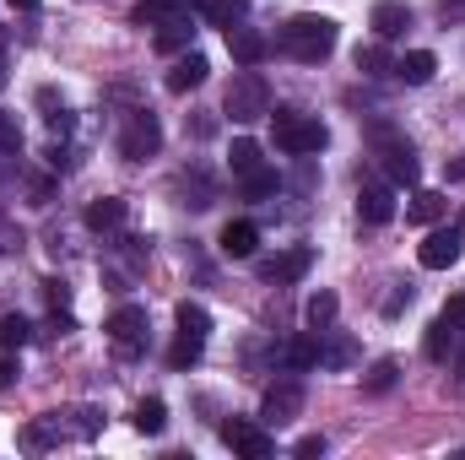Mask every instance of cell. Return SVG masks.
I'll use <instances>...</instances> for the list:
<instances>
[{"mask_svg":"<svg viewBox=\"0 0 465 460\" xmlns=\"http://www.w3.org/2000/svg\"><path fill=\"white\" fill-rule=\"evenodd\" d=\"M336 22L331 16H314V11H303V16H292L287 27H282V49L292 55V60H303V65H314V60H325L331 49H336Z\"/></svg>","mask_w":465,"mask_h":460,"instance_id":"obj_1","label":"cell"},{"mask_svg":"<svg viewBox=\"0 0 465 460\" xmlns=\"http://www.w3.org/2000/svg\"><path fill=\"white\" fill-rule=\"evenodd\" d=\"M271 130H276V146H282L287 157H314V152H325V141H331V130H325L320 119L298 115V109H276V115H271Z\"/></svg>","mask_w":465,"mask_h":460,"instance_id":"obj_2","label":"cell"},{"mask_svg":"<svg viewBox=\"0 0 465 460\" xmlns=\"http://www.w3.org/2000/svg\"><path fill=\"white\" fill-rule=\"evenodd\" d=\"M228 115L238 125H249V119H265L271 115V87H265V76L254 71V65H243L238 76H232L228 87Z\"/></svg>","mask_w":465,"mask_h":460,"instance_id":"obj_3","label":"cell"},{"mask_svg":"<svg viewBox=\"0 0 465 460\" xmlns=\"http://www.w3.org/2000/svg\"><path fill=\"white\" fill-rule=\"evenodd\" d=\"M206 336H212V315H206L201 304H179V342H173V352H168V363H173V368L201 363Z\"/></svg>","mask_w":465,"mask_h":460,"instance_id":"obj_4","label":"cell"},{"mask_svg":"<svg viewBox=\"0 0 465 460\" xmlns=\"http://www.w3.org/2000/svg\"><path fill=\"white\" fill-rule=\"evenodd\" d=\"M373 152H379V163H384V174H390V185H417V152H411V141L406 135H395V130H373Z\"/></svg>","mask_w":465,"mask_h":460,"instance_id":"obj_5","label":"cell"},{"mask_svg":"<svg viewBox=\"0 0 465 460\" xmlns=\"http://www.w3.org/2000/svg\"><path fill=\"white\" fill-rule=\"evenodd\" d=\"M465 249V228H433L422 238V249H417V260L428 265V271H450L455 260H460Z\"/></svg>","mask_w":465,"mask_h":460,"instance_id":"obj_6","label":"cell"},{"mask_svg":"<svg viewBox=\"0 0 465 460\" xmlns=\"http://www.w3.org/2000/svg\"><path fill=\"white\" fill-rule=\"evenodd\" d=\"M157 146H163V125H157L152 115H130L124 135H119V152H124L130 163H146Z\"/></svg>","mask_w":465,"mask_h":460,"instance_id":"obj_7","label":"cell"},{"mask_svg":"<svg viewBox=\"0 0 465 460\" xmlns=\"http://www.w3.org/2000/svg\"><path fill=\"white\" fill-rule=\"evenodd\" d=\"M298 412H303V385H298V379H282V385H271V390H265V406H260V417H265V423H276V428H282V423H292Z\"/></svg>","mask_w":465,"mask_h":460,"instance_id":"obj_8","label":"cell"},{"mask_svg":"<svg viewBox=\"0 0 465 460\" xmlns=\"http://www.w3.org/2000/svg\"><path fill=\"white\" fill-rule=\"evenodd\" d=\"M223 439H228V450L232 455H243V460H265L276 445H271V434L265 428H254V423H223Z\"/></svg>","mask_w":465,"mask_h":460,"instance_id":"obj_9","label":"cell"},{"mask_svg":"<svg viewBox=\"0 0 465 460\" xmlns=\"http://www.w3.org/2000/svg\"><path fill=\"white\" fill-rule=\"evenodd\" d=\"M109 342L119 346V352H141V342H146V315L135 309V304H124V309H114L109 315Z\"/></svg>","mask_w":465,"mask_h":460,"instance_id":"obj_10","label":"cell"},{"mask_svg":"<svg viewBox=\"0 0 465 460\" xmlns=\"http://www.w3.org/2000/svg\"><path fill=\"white\" fill-rule=\"evenodd\" d=\"M357 217H362L368 228H384V223L395 217V190H390V185H362V190H357Z\"/></svg>","mask_w":465,"mask_h":460,"instance_id":"obj_11","label":"cell"},{"mask_svg":"<svg viewBox=\"0 0 465 460\" xmlns=\"http://www.w3.org/2000/svg\"><path fill=\"white\" fill-rule=\"evenodd\" d=\"M190 38H195V11H173V16L157 22V49H163V55L190 49Z\"/></svg>","mask_w":465,"mask_h":460,"instance_id":"obj_12","label":"cell"},{"mask_svg":"<svg viewBox=\"0 0 465 460\" xmlns=\"http://www.w3.org/2000/svg\"><path fill=\"white\" fill-rule=\"evenodd\" d=\"M309 249H287V255H271V260H260V276L265 282H298L303 271H309Z\"/></svg>","mask_w":465,"mask_h":460,"instance_id":"obj_13","label":"cell"},{"mask_svg":"<svg viewBox=\"0 0 465 460\" xmlns=\"http://www.w3.org/2000/svg\"><path fill=\"white\" fill-rule=\"evenodd\" d=\"M217 249H223L228 260H249V255L260 249V228H254V223H228L223 238H217Z\"/></svg>","mask_w":465,"mask_h":460,"instance_id":"obj_14","label":"cell"},{"mask_svg":"<svg viewBox=\"0 0 465 460\" xmlns=\"http://www.w3.org/2000/svg\"><path fill=\"white\" fill-rule=\"evenodd\" d=\"M228 49H232L238 65H260V60H265V38H260L254 27H243V22H232L228 27Z\"/></svg>","mask_w":465,"mask_h":460,"instance_id":"obj_15","label":"cell"},{"mask_svg":"<svg viewBox=\"0 0 465 460\" xmlns=\"http://www.w3.org/2000/svg\"><path fill=\"white\" fill-rule=\"evenodd\" d=\"M411 27V5H401V0H379L373 5V33L379 38H401Z\"/></svg>","mask_w":465,"mask_h":460,"instance_id":"obj_16","label":"cell"},{"mask_svg":"<svg viewBox=\"0 0 465 460\" xmlns=\"http://www.w3.org/2000/svg\"><path fill=\"white\" fill-rule=\"evenodd\" d=\"M395 76H401V82H411V87H428V82L439 76V60H433L428 49H411V55H401V60H395Z\"/></svg>","mask_w":465,"mask_h":460,"instance_id":"obj_17","label":"cell"},{"mask_svg":"<svg viewBox=\"0 0 465 460\" xmlns=\"http://www.w3.org/2000/svg\"><path fill=\"white\" fill-rule=\"evenodd\" d=\"M428 357H433V363H444V357H455V346H460V325H455V320H450V315H439V320H433V325H428Z\"/></svg>","mask_w":465,"mask_h":460,"instance_id":"obj_18","label":"cell"},{"mask_svg":"<svg viewBox=\"0 0 465 460\" xmlns=\"http://www.w3.org/2000/svg\"><path fill=\"white\" fill-rule=\"evenodd\" d=\"M206 71H212V65H206V55H184V60L168 71V93H190V87H201V82H206Z\"/></svg>","mask_w":465,"mask_h":460,"instance_id":"obj_19","label":"cell"},{"mask_svg":"<svg viewBox=\"0 0 465 460\" xmlns=\"http://www.w3.org/2000/svg\"><path fill=\"white\" fill-rule=\"evenodd\" d=\"M444 212H450V195H444V190H417V195H411V206H406V217H411V223H439Z\"/></svg>","mask_w":465,"mask_h":460,"instance_id":"obj_20","label":"cell"},{"mask_svg":"<svg viewBox=\"0 0 465 460\" xmlns=\"http://www.w3.org/2000/svg\"><path fill=\"white\" fill-rule=\"evenodd\" d=\"M228 163H232V179H249V174H260V168H265V157H260V141L238 135V141H232V152H228Z\"/></svg>","mask_w":465,"mask_h":460,"instance_id":"obj_21","label":"cell"},{"mask_svg":"<svg viewBox=\"0 0 465 460\" xmlns=\"http://www.w3.org/2000/svg\"><path fill=\"white\" fill-rule=\"evenodd\" d=\"M119 223H124V201H119V195H104V201L87 206V228L93 233H114Z\"/></svg>","mask_w":465,"mask_h":460,"instance_id":"obj_22","label":"cell"},{"mask_svg":"<svg viewBox=\"0 0 465 460\" xmlns=\"http://www.w3.org/2000/svg\"><path fill=\"white\" fill-rule=\"evenodd\" d=\"M336 309H341V298H336L331 287H320V293L309 298V309H303V315H309V325H314V331H331V325H336Z\"/></svg>","mask_w":465,"mask_h":460,"instance_id":"obj_23","label":"cell"},{"mask_svg":"<svg viewBox=\"0 0 465 460\" xmlns=\"http://www.w3.org/2000/svg\"><path fill=\"white\" fill-rule=\"evenodd\" d=\"M27 342H33V320L27 315H0V352H16Z\"/></svg>","mask_w":465,"mask_h":460,"instance_id":"obj_24","label":"cell"},{"mask_svg":"<svg viewBox=\"0 0 465 460\" xmlns=\"http://www.w3.org/2000/svg\"><path fill=\"white\" fill-rule=\"evenodd\" d=\"M357 71H362V76H390V71H395V60H390L384 38H379V44H362V49H357Z\"/></svg>","mask_w":465,"mask_h":460,"instance_id":"obj_25","label":"cell"},{"mask_svg":"<svg viewBox=\"0 0 465 460\" xmlns=\"http://www.w3.org/2000/svg\"><path fill=\"white\" fill-rule=\"evenodd\" d=\"M163 428H168V406H163L157 395L141 401V406H135V434H163Z\"/></svg>","mask_w":465,"mask_h":460,"instance_id":"obj_26","label":"cell"},{"mask_svg":"<svg viewBox=\"0 0 465 460\" xmlns=\"http://www.w3.org/2000/svg\"><path fill=\"white\" fill-rule=\"evenodd\" d=\"M282 363L287 368H314L320 363V342H287L282 346Z\"/></svg>","mask_w":465,"mask_h":460,"instance_id":"obj_27","label":"cell"},{"mask_svg":"<svg viewBox=\"0 0 465 460\" xmlns=\"http://www.w3.org/2000/svg\"><path fill=\"white\" fill-rule=\"evenodd\" d=\"M243 185V201H265V195H276V174L271 168H260V174H249V179H238Z\"/></svg>","mask_w":465,"mask_h":460,"instance_id":"obj_28","label":"cell"},{"mask_svg":"<svg viewBox=\"0 0 465 460\" xmlns=\"http://www.w3.org/2000/svg\"><path fill=\"white\" fill-rule=\"evenodd\" d=\"M38 104H44V109H49V130H54V135H65V130H71V109H65V104H54V93H38Z\"/></svg>","mask_w":465,"mask_h":460,"instance_id":"obj_29","label":"cell"},{"mask_svg":"<svg viewBox=\"0 0 465 460\" xmlns=\"http://www.w3.org/2000/svg\"><path fill=\"white\" fill-rule=\"evenodd\" d=\"M395 374H401V368H395V357H384V363H373V374H368V390H373V395H384V390L395 385Z\"/></svg>","mask_w":465,"mask_h":460,"instance_id":"obj_30","label":"cell"},{"mask_svg":"<svg viewBox=\"0 0 465 460\" xmlns=\"http://www.w3.org/2000/svg\"><path fill=\"white\" fill-rule=\"evenodd\" d=\"M22 146V130H16V119L0 115V152H16Z\"/></svg>","mask_w":465,"mask_h":460,"instance_id":"obj_31","label":"cell"},{"mask_svg":"<svg viewBox=\"0 0 465 460\" xmlns=\"http://www.w3.org/2000/svg\"><path fill=\"white\" fill-rule=\"evenodd\" d=\"M16 374H22V368H16V357H11V352H0V390H11V385H16Z\"/></svg>","mask_w":465,"mask_h":460,"instance_id":"obj_32","label":"cell"},{"mask_svg":"<svg viewBox=\"0 0 465 460\" xmlns=\"http://www.w3.org/2000/svg\"><path fill=\"white\" fill-rule=\"evenodd\" d=\"M406 304H411V287H395V293H390V298H384V315H401V309H406Z\"/></svg>","mask_w":465,"mask_h":460,"instance_id":"obj_33","label":"cell"},{"mask_svg":"<svg viewBox=\"0 0 465 460\" xmlns=\"http://www.w3.org/2000/svg\"><path fill=\"white\" fill-rule=\"evenodd\" d=\"M49 304H54V309H65V304H71V293H65V282H49Z\"/></svg>","mask_w":465,"mask_h":460,"instance_id":"obj_34","label":"cell"},{"mask_svg":"<svg viewBox=\"0 0 465 460\" xmlns=\"http://www.w3.org/2000/svg\"><path fill=\"white\" fill-rule=\"evenodd\" d=\"M444 315H450L455 325H465V293H455V298H450V309H444Z\"/></svg>","mask_w":465,"mask_h":460,"instance_id":"obj_35","label":"cell"},{"mask_svg":"<svg viewBox=\"0 0 465 460\" xmlns=\"http://www.w3.org/2000/svg\"><path fill=\"white\" fill-rule=\"evenodd\" d=\"M298 455L309 460V455H325V439H298Z\"/></svg>","mask_w":465,"mask_h":460,"instance_id":"obj_36","label":"cell"},{"mask_svg":"<svg viewBox=\"0 0 465 460\" xmlns=\"http://www.w3.org/2000/svg\"><path fill=\"white\" fill-rule=\"evenodd\" d=\"M450 179H455V185H465V152L455 157V163H450Z\"/></svg>","mask_w":465,"mask_h":460,"instance_id":"obj_37","label":"cell"},{"mask_svg":"<svg viewBox=\"0 0 465 460\" xmlns=\"http://www.w3.org/2000/svg\"><path fill=\"white\" fill-rule=\"evenodd\" d=\"M5 76H11V71H5V33H0V87H5Z\"/></svg>","mask_w":465,"mask_h":460,"instance_id":"obj_38","label":"cell"},{"mask_svg":"<svg viewBox=\"0 0 465 460\" xmlns=\"http://www.w3.org/2000/svg\"><path fill=\"white\" fill-rule=\"evenodd\" d=\"M455 363H460V374H465V331H460V346H455Z\"/></svg>","mask_w":465,"mask_h":460,"instance_id":"obj_39","label":"cell"},{"mask_svg":"<svg viewBox=\"0 0 465 460\" xmlns=\"http://www.w3.org/2000/svg\"><path fill=\"white\" fill-rule=\"evenodd\" d=\"M11 5H16V11H33V5H38V0H11Z\"/></svg>","mask_w":465,"mask_h":460,"instance_id":"obj_40","label":"cell"},{"mask_svg":"<svg viewBox=\"0 0 465 460\" xmlns=\"http://www.w3.org/2000/svg\"><path fill=\"white\" fill-rule=\"evenodd\" d=\"M460 228H465V212H460Z\"/></svg>","mask_w":465,"mask_h":460,"instance_id":"obj_41","label":"cell"}]
</instances>
